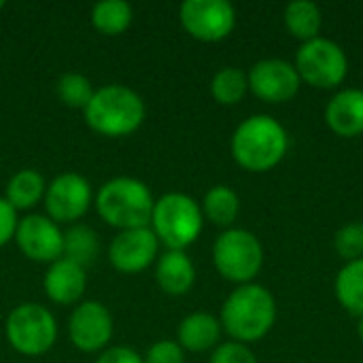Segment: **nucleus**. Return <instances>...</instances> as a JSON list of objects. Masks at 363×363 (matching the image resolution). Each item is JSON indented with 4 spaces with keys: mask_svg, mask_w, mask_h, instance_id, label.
I'll use <instances>...</instances> for the list:
<instances>
[{
    "mask_svg": "<svg viewBox=\"0 0 363 363\" xmlns=\"http://www.w3.org/2000/svg\"><path fill=\"white\" fill-rule=\"evenodd\" d=\"M277 304L272 294L262 285H240L230 294L221 308V325L234 342L262 340L274 325Z\"/></svg>",
    "mask_w": 363,
    "mask_h": 363,
    "instance_id": "1",
    "label": "nucleus"
},
{
    "mask_svg": "<svg viewBox=\"0 0 363 363\" xmlns=\"http://www.w3.org/2000/svg\"><path fill=\"white\" fill-rule=\"evenodd\" d=\"M287 132L270 115H253L245 119L232 136L234 160L251 172L274 168L287 153Z\"/></svg>",
    "mask_w": 363,
    "mask_h": 363,
    "instance_id": "2",
    "label": "nucleus"
},
{
    "mask_svg": "<svg viewBox=\"0 0 363 363\" xmlns=\"http://www.w3.org/2000/svg\"><path fill=\"white\" fill-rule=\"evenodd\" d=\"M85 121L87 125L108 138H119L136 132L147 115L143 98L119 83L104 85L96 89L91 102L87 104Z\"/></svg>",
    "mask_w": 363,
    "mask_h": 363,
    "instance_id": "3",
    "label": "nucleus"
},
{
    "mask_svg": "<svg viewBox=\"0 0 363 363\" xmlns=\"http://www.w3.org/2000/svg\"><path fill=\"white\" fill-rule=\"evenodd\" d=\"M153 206L155 200L151 189L134 177H115L106 181L96 196L98 215L121 232L149 228Z\"/></svg>",
    "mask_w": 363,
    "mask_h": 363,
    "instance_id": "4",
    "label": "nucleus"
},
{
    "mask_svg": "<svg viewBox=\"0 0 363 363\" xmlns=\"http://www.w3.org/2000/svg\"><path fill=\"white\" fill-rule=\"evenodd\" d=\"M202 206L187 194L170 191L155 200L149 228L170 251H183L185 247L194 245L202 232Z\"/></svg>",
    "mask_w": 363,
    "mask_h": 363,
    "instance_id": "5",
    "label": "nucleus"
},
{
    "mask_svg": "<svg viewBox=\"0 0 363 363\" xmlns=\"http://www.w3.org/2000/svg\"><path fill=\"white\" fill-rule=\"evenodd\" d=\"M6 340L9 345L28 357H36L47 353L57 338V323L51 311H47L40 304H19L11 311L6 325Z\"/></svg>",
    "mask_w": 363,
    "mask_h": 363,
    "instance_id": "6",
    "label": "nucleus"
},
{
    "mask_svg": "<svg viewBox=\"0 0 363 363\" xmlns=\"http://www.w3.org/2000/svg\"><path fill=\"white\" fill-rule=\"evenodd\" d=\"M213 262L219 274L232 283L247 285L264 264L262 242L247 230H225L213 247Z\"/></svg>",
    "mask_w": 363,
    "mask_h": 363,
    "instance_id": "7",
    "label": "nucleus"
},
{
    "mask_svg": "<svg viewBox=\"0 0 363 363\" xmlns=\"http://www.w3.org/2000/svg\"><path fill=\"white\" fill-rule=\"evenodd\" d=\"M296 70L300 74V81H306L308 85L319 89H330L345 81L349 60L340 45L319 36L300 47L296 55Z\"/></svg>",
    "mask_w": 363,
    "mask_h": 363,
    "instance_id": "8",
    "label": "nucleus"
},
{
    "mask_svg": "<svg viewBox=\"0 0 363 363\" xmlns=\"http://www.w3.org/2000/svg\"><path fill=\"white\" fill-rule=\"evenodd\" d=\"M179 19L187 34L204 43L223 40L236 26V11L228 0H185Z\"/></svg>",
    "mask_w": 363,
    "mask_h": 363,
    "instance_id": "9",
    "label": "nucleus"
},
{
    "mask_svg": "<svg viewBox=\"0 0 363 363\" xmlns=\"http://www.w3.org/2000/svg\"><path fill=\"white\" fill-rule=\"evenodd\" d=\"M45 208L49 219L62 223L79 221L91 204V185L83 174H57L45 189Z\"/></svg>",
    "mask_w": 363,
    "mask_h": 363,
    "instance_id": "10",
    "label": "nucleus"
},
{
    "mask_svg": "<svg viewBox=\"0 0 363 363\" xmlns=\"http://www.w3.org/2000/svg\"><path fill=\"white\" fill-rule=\"evenodd\" d=\"M68 334L79 351L96 353L104 349L113 338V315L102 302L85 300L72 311Z\"/></svg>",
    "mask_w": 363,
    "mask_h": 363,
    "instance_id": "11",
    "label": "nucleus"
},
{
    "mask_svg": "<svg viewBox=\"0 0 363 363\" xmlns=\"http://www.w3.org/2000/svg\"><path fill=\"white\" fill-rule=\"evenodd\" d=\"M17 247L28 259L57 262L64 255V232L45 215H28L19 221L15 232Z\"/></svg>",
    "mask_w": 363,
    "mask_h": 363,
    "instance_id": "12",
    "label": "nucleus"
},
{
    "mask_svg": "<svg viewBox=\"0 0 363 363\" xmlns=\"http://www.w3.org/2000/svg\"><path fill=\"white\" fill-rule=\"evenodd\" d=\"M249 89L264 102L279 104L291 100L300 89L296 66L285 60H259L247 74Z\"/></svg>",
    "mask_w": 363,
    "mask_h": 363,
    "instance_id": "13",
    "label": "nucleus"
},
{
    "mask_svg": "<svg viewBox=\"0 0 363 363\" xmlns=\"http://www.w3.org/2000/svg\"><path fill=\"white\" fill-rule=\"evenodd\" d=\"M160 240L151 228H136L119 232L108 247V259L115 270L123 274L143 272L157 257Z\"/></svg>",
    "mask_w": 363,
    "mask_h": 363,
    "instance_id": "14",
    "label": "nucleus"
},
{
    "mask_svg": "<svg viewBox=\"0 0 363 363\" xmlns=\"http://www.w3.org/2000/svg\"><path fill=\"white\" fill-rule=\"evenodd\" d=\"M45 294L51 302L55 304H74L81 300V296L85 294V285H87V274L85 268H81L79 264L62 257L57 262H53L45 274Z\"/></svg>",
    "mask_w": 363,
    "mask_h": 363,
    "instance_id": "15",
    "label": "nucleus"
},
{
    "mask_svg": "<svg viewBox=\"0 0 363 363\" xmlns=\"http://www.w3.org/2000/svg\"><path fill=\"white\" fill-rule=\"evenodd\" d=\"M325 121L338 136H359L363 134V91L362 89H342L338 91L328 108Z\"/></svg>",
    "mask_w": 363,
    "mask_h": 363,
    "instance_id": "16",
    "label": "nucleus"
},
{
    "mask_svg": "<svg viewBox=\"0 0 363 363\" xmlns=\"http://www.w3.org/2000/svg\"><path fill=\"white\" fill-rule=\"evenodd\" d=\"M155 279L157 285L170 296H183L191 289L196 281L194 262L185 251H166L157 257L155 264Z\"/></svg>",
    "mask_w": 363,
    "mask_h": 363,
    "instance_id": "17",
    "label": "nucleus"
},
{
    "mask_svg": "<svg viewBox=\"0 0 363 363\" xmlns=\"http://www.w3.org/2000/svg\"><path fill=\"white\" fill-rule=\"evenodd\" d=\"M221 336V321L208 313H191L179 325V345L183 351L202 353L213 349Z\"/></svg>",
    "mask_w": 363,
    "mask_h": 363,
    "instance_id": "18",
    "label": "nucleus"
},
{
    "mask_svg": "<svg viewBox=\"0 0 363 363\" xmlns=\"http://www.w3.org/2000/svg\"><path fill=\"white\" fill-rule=\"evenodd\" d=\"M47 183L38 170L23 168L11 177L6 183V202L15 211H28L32 208L40 198H45Z\"/></svg>",
    "mask_w": 363,
    "mask_h": 363,
    "instance_id": "19",
    "label": "nucleus"
},
{
    "mask_svg": "<svg viewBox=\"0 0 363 363\" xmlns=\"http://www.w3.org/2000/svg\"><path fill=\"white\" fill-rule=\"evenodd\" d=\"M100 255L98 234L83 223H74L64 232V255L66 259L79 264L81 268L91 266Z\"/></svg>",
    "mask_w": 363,
    "mask_h": 363,
    "instance_id": "20",
    "label": "nucleus"
},
{
    "mask_svg": "<svg viewBox=\"0 0 363 363\" xmlns=\"http://www.w3.org/2000/svg\"><path fill=\"white\" fill-rule=\"evenodd\" d=\"M285 26L291 36L308 43L319 38L321 30V9L308 0H296L285 9Z\"/></svg>",
    "mask_w": 363,
    "mask_h": 363,
    "instance_id": "21",
    "label": "nucleus"
},
{
    "mask_svg": "<svg viewBox=\"0 0 363 363\" xmlns=\"http://www.w3.org/2000/svg\"><path fill=\"white\" fill-rule=\"evenodd\" d=\"M240 211V200L236 191L228 185H215L206 191L202 202V215H206L208 221L215 225L228 228L236 221Z\"/></svg>",
    "mask_w": 363,
    "mask_h": 363,
    "instance_id": "22",
    "label": "nucleus"
},
{
    "mask_svg": "<svg viewBox=\"0 0 363 363\" xmlns=\"http://www.w3.org/2000/svg\"><path fill=\"white\" fill-rule=\"evenodd\" d=\"M336 298L351 315L363 317V257L349 262L338 272Z\"/></svg>",
    "mask_w": 363,
    "mask_h": 363,
    "instance_id": "23",
    "label": "nucleus"
},
{
    "mask_svg": "<svg viewBox=\"0 0 363 363\" xmlns=\"http://www.w3.org/2000/svg\"><path fill=\"white\" fill-rule=\"evenodd\" d=\"M132 17H134L132 4L125 0H102V2H96L91 9L94 28L106 36H115L128 30V26L132 23Z\"/></svg>",
    "mask_w": 363,
    "mask_h": 363,
    "instance_id": "24",
    "label": "nucleus"
},
{
    "mask_svg": "<svg viewBox=\"0 0 363 363\" xmlns=\"http://www.w3.org/2000/svg\"><path fill=\"white\" fill-rule=\"evenodd\" d=\"M247 89H249L247 74L240 68H234V66L221 68L213 77V81H211V94H213V98L219 104H225V106H232V104L240 102L245 98Z\"/></svg>",
    "mask_w": 363,
    "mask_h": 363,
    "instance_id": "25",
    "label": "nucleus"
},
{
    "mask_svg": "<svg viewBox=\"0 0 363 363\" xmlns=\"http://www.w3.org/2000/svg\"><path fill=\"white\" fill-rule=\"evenodd\" d=\"M57 98L70 106V108H87V104L91 102L96 89L91 87V81L81 74V72H66L57 79Z\"/></svg>",
    "mask_w": 363,
    "mask_h": 363,
    "instance_id": "26",
    "label": "nucleus"
},
{
    "mask_svg": "<svg viewBox=\"0 0 363 363\" xmlns=\"http://www.w3.org/2000/svg\"><path fill=\"white\" fill-rule=\"evenodd\" d=\"M334 247L342 259L355 262L363 257V223H347L338 230Z\"/></svg>",
    "mask_w": 363,
    "mask_h": 363,
    "instance_id": "27",
    "label": "nucleus"
},
{
    "mask_svg": "<svg viewBox=\"0 0 363 363\" xmlns=\"http://www.w3.org/2000/svg\"><path fill=\"white\" fill-rule=\"evenodd\" d=\"M143 363H185L183 347L174 340H160L149 347Z\"/></svg>",
    "mask_w": 363,
    "mask_h": 363,
    "instance_id": "28",
    "label": "nucleus"
},
{
    "mask_svg": "<svg viewBox=\"0 0 363 363\" xmlns=\"http://www.w3.org/2000/svg\"><path fill=\"white\" fill-rule=\"evenodd\" d=\"M211 363H257L251 349L242 342H223L215 349Z\"/></svg>",
    "mask_w": 363,
    "mask_h": 363,
    "instance_id": "29",
    "label": "nucleus"
},
{
    "mask_svg": "<svg viewBox=\"0 0 363 363\" xmlns=\"http://www.w3.org/2000/svg\"><path fill=\"white\" fill-rule=\"evenodd\" d=\"M17 225V211L6 202V198H0V247L15 238Z\"/></svg>",
    "mask_w": 363,
    "mask_h": 363,
    "instance_id": "30",
    "label": "nucleus"
},
{
    "mask_svg": "<svg viewBox=\"0 0 363 363\" xmlns=\"http://www.w3.org/2000/svg\"><path fill=\"white\" fill-rule=\"evenodd\" d=\"M94 363H143V357L130 347H113L104 351Z\"/></svg>",
    "mask_w": 363,
    "mask_h": 363,
    "instance_id": "31",
    "label": "nucleus"
},
{
    "mask_svg": "<svg viewBox=\"0 0 363 363\" xmlns=\"http://www.w3.org/2000/svg\"><path fill=\"white\" fill-rule=\"evenodd\" d=\"M357 332H359V338H362L363 342V317L359 319V325H357Z\"/></svg>",
    "mask_w": 363,
    "mask_h": 363,
    "instance_id": "32",
    "label": "nucleus"
},
{
    "mask_svg": "<svg viewBox=\"0 0 363 363\" xmlns=\"http://www.w3.org/2000/svg\"><path fill=\"white\" fill-rule=\"evenodd\" d=\"M2 6H4V2H2V0H0V9H2Z\"/></svg>",
    "mask_w": 363,
    "mask_h": 363,
    "instance_id": "33",
    "label": "nucleus"
}]
</instances>
